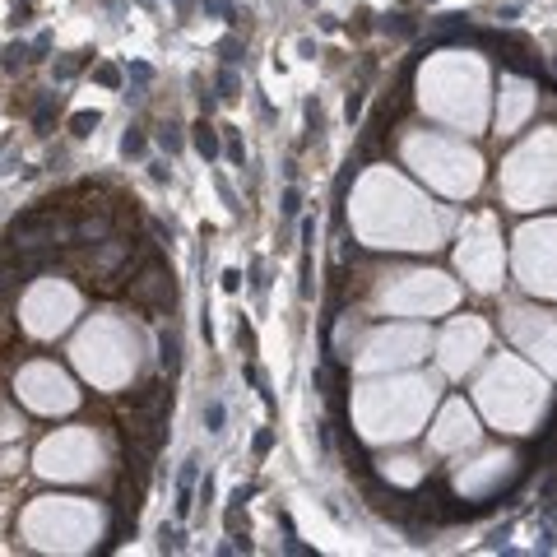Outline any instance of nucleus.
I'll return each instance as SVG.
<instances>
[{"label":"nucleus","instance_id":"obj_1","mask_svg":"<svg viewBox=\"0 0 557 557\" xmlns=\"http://www.w3.org/2000/svg\"><path fill=\"white\" fill-rule=\"evenodd\" d=\"M126 298L135 302V307H145V312H167L172 302H177V283H172V269H163V260H149L145 274H135L130 283H126Z\"/></svg>","mask_w":557,"mask_h":557},{"label":"nucleus","instance_id":"obj_2","mask_svg":"<svg viewBox=\"0 0 557 557\" xmlns=\"http://www.w3.org/2000/svg\"><path fill=\"white\" fill-rule=\"evenodd\" d=\"M126 409H140V413H167V409H172V386H167V381H140V386L126 395Z\"/></svg>","mask_w":557,"mask_h":557},{"label":"nucleus","instance_id":"obj_3","mask_svg":"<svg viewBox=\"0 0 557 557\" xmlns=\"http://www.w3.org/2000/svg\"><path fill=\"white\" fill-rule=\"evenodd\" d=\"M149 84H154V66H145V61H130V70H126V102H140L149 98Z\"/></svg>","mask_w":557,"mask_h":557},{"label":"nucleus","instance_id":"obj_4","mask_svg":"<svg viewBox=\"0 0 557 557\" xmlns=\"http://www.w3.org/2000/svg\"><path fill=\"white\" fill-rule=\"evenodd\" d=\"M158 362H163L167 377H177V372H181V334L172 330V325L158 330Z\"/></svg>","mask_w":557,"mask_h":557},{"label":"nucleus","instance_id":"obj_5","mask_svg":"<svg viewBox=\"0 0 557 557\" xmlns=\"http://www.w3.org/2000/svg\"><path fill=\"white\" fill-rule=\"evenodd\" d=\"M190 145H195V154H200V158H219V154H223L219 130H214V126L204 121V116H200L195 126H190Z\"/></svg>","mask_w":557,"mask_h":557},{"label":"nucleus","instance_id":"obj_6","mask_svg":"<svg viewBox=\"0 0 557 557\" xmlns=\"http://www.w3.org/2000/svg\"><path fill=\"white\" fill-rule=\"evenodd\" d=\"M56 111H61V93H37V102H33V126H37V135L51 130Z\"/></svg>","mask_w":557,"mask_h":557},{"label":"nucleus","instance_id":"obj_7","mask_svg":"<svg viewBox=\"0 0 557 557\" xmlns=\"http://www.w3.org/2000/svg\"><path fill=\"white\" fill-rule=\"evenodd\" d=\"M89 61H93V51H89V47H84V51H70V56H61V61L51 66V75L61 79V84H70V79H75L79 70L89 66Z\"/></svg>","mask_w":557,"mask_h":557},{"label":"nucleus","instance_id":"obj_8","mask_svg":"<svg viewBox=\"0 0 557 557\" xmlns=\"http://www.w3.org/2000/svg\"><path fill=\"white\" fill-rule=\"evenodd\" d=\"M28 56H33V47H28V42H10V47H0V70H5V75H19V70L28 66Z\"/></svg>","mask_w":557,"mask_h":557},{"label":"nucleus","instance_id":"obj_9","mask_svg":"<svg viewBox=\"0 0 557 557\" xmlns=\"http://www.w3.org/2000/svg\"><path fill=\"white\" fill-rule=\"evenodd\" d=\"M214 93H219L223 102L242 98V75H237V66H223V70H219V84H214Z\"/></svg>","mask_w":557,"mask_h":557},{"label":"nucleus","instance_id":"obj_10","mask_svg":"<svg viewBox=\"0 0 557 557\" xmlns=\"http://www.w3.org/2000/svg\"><path fill=\"white\" fill-rule=\"evenodd\" d=\"M154 140L163 145V154H167V158H177V154H181V145H186V140H181V126H177V121H163V126L154 130Z\"/></svg>","mask_w":557,"mask_h":557},{"label":"nucleus","instance_id":"obj_11","mask_svg":"<svg viewBox=\"0 0 557 557\" xmlns=\"http://www.w3.org/2000/svg\"><path fill=\"white\" fill-rule=\"evenodd\" d=\"M278 530H283V548H288L293 557H312V548L302 544L298 530H293V515H288V511H278Z\"/></svg>","mask_w":557,"mask_h":557},{"label":"nucleus","instance_id":"obj_12","mask_svg":"<svg viewBox=\"0 0 557 557\" xmlns=\"http://www.w3.org/2000/svg\"><path fill=\"white\" fill-rule=\"evenodd\" d=\"M145 149H149V135L140 130V126H130V130L121 135V154L126 158H145Z\"/></svg>","mask_w":557,"mask_h":557},{"label":"nucleus","instance_id":"obj_13","mask_svg":"<svg viewBox=\"0 0 557 557\" xmlns=\"http://www.w3.org/2000/svg\"><path fill=\"white\" fill-rule=\"evenodd\" d=\"M223 423H228V409H223V400H204V432L219 436Z\"/></svg>","mask_w":557,"mask_h":557},{"label":"nucleus","instance_id":"obj_14","mask_svg":"<svg viewBox=\"0 0 557 557\" xmlns=\"http://www.w3.org/2000/svg\"><path fill=\"white\" fill-rule=\"evenodd\" d=\"M98 111H75V116H70V135H75V140H89L93 130H98Z\"/></svg>","mask_w":557,"mask_h":557},{"label":"nucleus","instance_id":"obj_15","mask_svg":"<svg viewBox=\"0 0 557 557\" xmlns=\"http://www.w3.org/2000/svg\"><path fill=\"white\" fill-rule=\"evenodd\" d=\"M381 33H395V37H413V33H418V23H413L409 14H386V19H381Z\"/></svg>","mask_w":557,"mask_h":557},{"label":"nucleus","instance_id":"obj_16","mask_svg":"<svg viewBox=\"0 0 557 557\" xmlns=\"http://www.w3.org/2000/svg\"><path fill=\"white\" fill-rule=\"evenodd\" d=\"M93 79H98L102 89H126V75H121V66H111V61H107V66H98V70H93Z\"/></svg>","mask_w":557,"mask_h":557},{"label":"nucleus","instance_id":"obj_17","mask_svg":"<svg viewBox=\"0 0 557 557\" xmlns=\"http://www.w3.org/2000/svg\"><path fill=\"white\" fill-rule=\"evenodd\" d=\"M172 506H177V520H186L195 511V483H177V501Z\"/></svg>","mask_w":557,"mask_h":557},{"label":"nucleus","instance_id":"obj_18","mask_svg":"<svg viewBox=\"0 0 557 557\" xmlns=\"http://www.w3.org/2000/svg\"><path fill=\"white\" fill-rule=\"evenodd\" d=\"M200 10H204V14H214V19H223V23H237L233 0H200Z\"/></svg>","mask_w":557,"mask_h":557},{"label":"nucleus","instance_id":"obj_19","mask_svg":"<svg viewBox=\"0 0 557 557\" xmlns=\"http://www.w3.org/2000/svg\"><path fill=\"white\" fill-rule=\"evenodd\" d=\"M278 209H283V219H298V214H302V190L293 186V181L283 186V200H278Z\"/></svg>","mask_w":557,"mask_h":557},{"label":"nucleus","instance_id":"obj_20","mask_svg":"<svg viewBox=\"0 0 557 557\" xmlns=\"http://www.w3.org/2000/svg\"><path fill=\"white\" fill-rule=\"evenodd\" d=\"M158 548H163V553H181V548H186L181 544V530H167L163 525V530H158Z\"/></svg>","mask_w":557,"mask_h":557},{"label":"nucleus","instance_id":"obj_21","mask_svg":"<svg viewBox=\"0 0 557 557\" xmlns=\"http://www.w3.org/2000/svg\"><path fill=\"white\" fill-rule=\"evenodd\" d=\"M246 283H251V293H265V260H251V269H246Z\"/></svg>","mask_w":557,"mask_h":557},{"label":"nucleus","instance_id":"obj_22","mask_svg":"<svg viewBox=\"0 0 557 557\" xmlns=\"http://www.w3.org/2000/svg\"><path fill=\"white\" fill-rule=\"evenodd\" d=\"M219 56H223V66H237V61H242V42H237V37H223Z\"/></svg>","mask_w":557,"mask_h":557},{"label":"nucleus","instance_id":"obj_23","mask_svg":"<svg viewBox=\"0 0 557 557\" xmlns=\"http://www.w3.org/2000/svg\"><path fill=\"white\" fill-rule=\"evenodd\" d=\"M357 116H362V89H353V93H348V98H344V121L353 126Z\"/></svg>","mask_w":557,"mask_h":557},{"label":"nucleus","instance_id":"obj_24","mask_svg":"<svg viewBox=\"0 0 557 557\" xmlns=\"http://www.w3.org/2000/svg\"><path fill=\"white\" fill-rule=\"evenodd\" d=\"M511 530H515V520L497 525V530H492V534H488V548H492V553H497V548H506V539H511Z\"/></svg>","mask_w":557,"mask_h":557},{"label":"nucleus","instance_id":"obj_25","mask_svg":"<svg viewBox=\"0 0 557 557\" xmlns=\"http://www.w3.org/2000/svg\"><path fill=\"white\" fill-rule=\"evenodd\" d=\"M251 451H256V455L265 460L269 451H274V432H269V427H260V432H256V441H251Z\"/></svg>","mask_w":557,"mask_h":557},{"label":"nucleus","instance_id":"obj_26","mask_svg":"<svg viewBox=\"0 0 557 557\" xmlns=\"http://www.w3.org/2000/svg\"><path fill=\"white\" fill-rule=\"evenodd\" d=\"M177 483H200V455H190L186 465H181V474H177Z\"/></svg>","mask_w":557,"mask_h":557},{"label":"nucleus","instance_id":"obj_27","mask_svg":"<svg viewBox=\"0 0 557 557\" xmlns=\"http://www.w3.org/2000/svg\"><path fill=\"white\" fill-rule=\"evenodd\" d=\"M149 177H154L158 186H167V181H172V167H167V158H154V163H149Z\"/></svg>","mask_w":557,"mask_h":557},{"label":"nucleus","instance_id":"obj_28","mask_svg":"<svg viewBox=\"0 0 557 557\" xmlns=\"http://www.w3.org/2000/svg\"><path fill=\"white\" fill-rule=\"evenodd\" d=\"M223 154L233 158V163H237V167H242V163H246V149H242V140H237V135H233V130H228V145H223Z\"/></svg>","mask_w":557,"mask_h":557},{"label":"nucleus","instance_id":"obj_29","mask_svg":"<svg viewBox=\"0 0 557 557\" xmlns=\"http://www.w3.org/2000/svg\"><path fill=\"white\" fill-rule=\"evenodd\" d=\"M219 195H223V204H228V209H233V214H242V200H237V195H233V186H228V177H219Z\"/></svg>","mask_w":557,"mask_h":557},{"label":"nucleus","instance_id":"obj_30","mask_svg":"<svg viewBox=\"0 0 557 557\" xmlns=\"http://www.w3.org/2000/svg\"><path fill=\"white\" fill-rule=\"evenodd\" d=\"M47 51H51V33H37L33 37V56H28V61H47Z\"/></svg>","mask_w":557,"mask_h":557},{"label":"nucleus","instance_id":"obj_31","mask_svg":"<svg viewBox=\"0 0 557 557\" xmlns=\"http://www.w3.org/2000/svg\"><path fill=\"white\" fill-rule=\"evenodd\" d=\"M195 89H200V84H195ZM214 107H219V93H214V89H200V116H209Z\"/></svg>","mask_w":557,"mask_h":557},{"label":"nucleus","instance_id":"obj_32","mask_svg":"<svg viewBox=\"0 0 557 557\" xmlns=\"http://www.w3.org/2000/svg\"><path fill=\"white\" fill-rule=\"evenodd\" d=\"M237 344H242L246 353L256 348V334H251V325H246V321H237Z\"/></svg>","mask_w":557,"mask_h":557},{"label":"nucleus","instance_id":"obj_33","mask_svg":"<svg viewBox=\"0 0 557 557\" xmlns=\"http://www.w3.org/2000/svg\"><path fill=\"white\" fill-rule=\"evenodd\" d=\"M539 501H557V469L544 479V488H539Z\"/></svg>","mask_w":557,"mask_h":557},{"label":"nucleus","instance_id":"obj_34","mask_svg":"<svg viewBox=\"0 0 557 557\" xmlns=\"http://www.w3.org/2000/svg\"><path fill=\"white\" fill-rule=\"evenodd\" d=\"M223 525H228V534H237V530H246V520H242V506H233V511H228V520H223Z\"/></svg>","mask_w":557,"mask_h":557},{"label":"nucleus","instance_id":"obj_35","mask_svg":"<svg viewBox=\"0 0 557 557\" xmlns=\"http://www.w3.org/2000/svg\"><path fill=\"white\" fill-rule=\"evenodd\" d=\"M223 288H228V293L242 288V269H223Z\"/></svg>","mask_w":557,"mask_h":557},{"label":"nucleus","instance_id":"obj_36","mask_svg":"<svg viewBox=\"0 0 557 557\" xmlns=\"http://www.w3.org/2000/svg\"><path fill=\"white\" fill-rule=\"evenodd\" d=\"M177 5V14H190V0H172Z\"/></svg>","mask_w":557,"mask_h":557},{"label":"nucleus","instance_id":"obj_37","mask_svg":"<svg viewBox=\"0 0 557 557\" xmlns=\"http://www.w3.org/2000/svg\"><path fill=\"white\" fill-rule=\"evenodd\" d=\"M14 5H33V0H14Z\"/></svg>","mask_w":557,"mask_h":557},{"label":"nucleus","instance_id":"obj_38","mask_svg":"<svg viewBox=\"0 0 557 557\" xmlns=\"http://www.w3.org/2000/svg\"><path fill=\"white\" fill-rule=\"evenodd\" d=\"M307 5H316V0H307Z\"/></svg>","mask_w":557,"mask_h":557}]
</instances>
